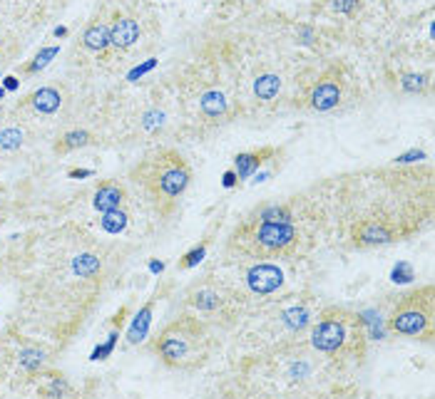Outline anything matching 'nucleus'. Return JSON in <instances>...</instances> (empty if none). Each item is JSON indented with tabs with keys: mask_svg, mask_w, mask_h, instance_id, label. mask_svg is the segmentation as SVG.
Returning a JSON list of instances; mask_svg holds the SVG:
<instances>
[{
	"mask_svg": "<svg viewBox=\"0 0 435 399\" xmlns=\"http://www.w3.org/2000/svg\"><path fill=\"white\" fill-rule=\"evenodd\" d=\"M433 323H435V298L433 285L416 290V293L405 295L403 300L393 307L391 318H388V327L396 335H405V338H433Z\"/></svg>",
	"mask_w": 435,
	"mask_h": 399,
	"instance_id": "5",
	"label": "nucleus"
},
{
	"mask_svg": "<svg viewBox=\"0 0 435 399\" xmlns=\"http://www.w3.org/2000/svg\"><path fill=\"white\" fill-rule=\"evenodd\" d=\"M293 214L289 206H267V209L259 214V221H269V223H291Z\"/></svg>",
	"mask_w": 435,
	"mask_h": 399,
	"instance_id": "18",
	"label": "nucleus"
},
{
	"mask_svg": "<svg viewBox=\"0 0 435 399\" xmlns=\"http://www.w3.org/2000/svg\"><path fill=\"white\" fill-rule=\"evenodd\" d=\"M124 226H127V214H124L122 209H115V211L102 214V228L110 231V234H119Z\"/></svg>",
	"mask_w": 435,
	"mask_h": 399,
	"instance_id": "19",
	"label": "nucleus"
},
{
	"mask_svg": "<svg viewBox=\"0 0 435 399\" xmlns=\"http://www.w3.org/2000/svg\"><path fill=\"white\" fill-rule=\"evenodd\" d=\"M204 251H206V243H204V246L194 248V251H189L184 258L180 260V268H192V265H197L199 260L204 258Z\"/></svg>",
	"mask_w": 435,
	"mask_h": 399,
	"instance_id": "26",
	"label": "nucleus"
},
{
	"mask_svg": "<svg viewBox=\"0 0 435 399\" xmlns=\"http://www.w3.org/2000/svg\"><path fill=\"white\" fill-rule=\"evenodd\" d=\"M75 270L82 273V276H95L99 270V260L95 256H80V258L75 260Z\"/></svg>",
	"mask_w": 435,
	"mask_h": 399,
	"instance_id": "25",
	"label": "nucleus"
},
{
	"mask_svg": "<svg viewBox=\"0 0 435 399\" xmlns=\"http://www.w3.org/2000/svg\"><path fill=\"white\" fill-rule=\"evenodd\" d=\"M199 105H202V112L209 114V117H222L224 112H226V97L222 92H217V90H211V92L202 94Z\"/></svg>",
	"mask_w": 435,
	"mask_h": 399,
	"instance_id": "15",
	"label": "nucleus"
},
{
	"mask_svg": "<svg viewBox=\"0 0 435 399\" xmlns=\"http://www.w3.org/2000/svg\"><path fill=\"white\" fill-rule=\"evenodd\" d=\"M57 52H60V50H57V48H45L43 52H37V55H35V60H32L30 65H25V68H23V72H28V74H35L37 70H43L45 65H48V62H50V60H52V57L57 55Z\"/></svg>",
	"mask_w": 435,
	"mask_h": 399,
	"instance_id": "22",
	"label": "nucleus"
},
{
	"mask_svg": "<svg viewBox=\"0 0 435 399\" xmlns=\"http://www.w3.org/2000/svg\"><path fill=\"white\" fill-rule=\"evenodd\" d=\"M43 394H48V397H68V394H72V387H70L68 380L62 375H52L48 387H43Z\"/></svg>",
	"mask_w": 435,
	"mask_h": 399,
	"instance_id": "21",
	"label": "nucleus"
},
{
	"mask_svg": "<svg viewBox=\"0 0 435 399\" xmlns=\"http://www.w3.org/2000/svg\"><path fill=\"white\" fill-rule=\"evenodd\" d=\"M189 303H192L197 310H214V307H219V303H222V298H219V293H214V290H197V293L189 298Z\"/></svg>",
	"mask_w": 435,
	"mask_h": 399,
	"instance_id": "17",
	"label": "nucleus"
},
{
	"mask_svg": "<svg viewBox=\"0 0 435 399\" xmlns=\"http://www.w3.org/2000/svg\"><path fill=\"white\" fill-rule=\"evenodd\" d=\"M25 141V132L18 130V127H8V130L0 132V149H8V152H12V149H20Z\"/></svg>",
	"mask_w": 435,
	"mask_h": 399,
	"instance_id": "20",
	"label": "nucleus"
},
{
	"mask_svg": "<svg viewBox=\"0 0 435 399\" xmlns=\"http://www.w3.org/2000/svg\"><path fill=\"white\" fill-rule=\"evenodd\" d=\"M400 85H403V90H408V92H420L423 85H425V77H423V74H405L403 80H400Z\"/></svg>",
	"mask_w": 435,
	"mask_h": 399,
	"instance_id": "27",
	"label": "nucleus"
},
{
	"mask_svg": "<svg viewBox=\"0 0 435 399\" xmlns=\"http://www.w3.org/2000/svg\"><path fill=\"white\" fill-rule=\"evenodd\" d=\"M28 105L37 112V114H55L62 105V94L57 87H40L37 92L28 97Z\"/></svg>",
	"mask_w": 435,
	"mask_h": 399,
	"instance_id": "11",
	"label": "nucleus"
},
{
	"mask_svg": "<svg viewBox=\"0 0 435 399\" xmlns=\"http://www.w3.org/2000/svg\"><path fill=\"white\" fill-rule=\"evenodd\" d=\"M281 90V80L276 74H261L254 82V94L259 99H273Z\"/></svg>",
	"mask_w": 435,
	"mask_h": 399,
	"instance_id": "16",
	"label": "nucleus"
},
{
	"mask_svg": "<svg viewBox=\"0 0 435 399\" xmlns=\"http://www.w3.org/2000/svg\"><path fill=\"white\" fill-rule=\"evenodd\" d=\"M152 350L167 367L197 369L209 357V335L197 318L182 315L157 335Z\"/></svg>",
	"mask_w": 435,
	"mask_h": 399,
	"instance_id": "1",
	"label": "nucleus"
},
{
	"mask_svg": "<svg viewBox=\"0 0 435 399\" xmlns=\"http://www.w3.org/2000/svg\"><path fill=\"white\" fill-rule=\"evenodd\" d=\"M423 159V156H425V154L423 152H410V154H403V156H398V161H413V159Z\"/></svg>",
	"mask_w": 435,
	"mask_h": 399,
	"instance_id": "30",
	"label": "nucleus"
},
{
	"mask_svg": "<svg viewBox=\"0 0 435 399\" xmlns=\"http://www.w3.org/2000/svg\"><path fill=\"white\" fill-rule=\"evenodd\" d=\"M356 6H358V0H336L334 8L338 12H354Z\"/></svg>",
	"mask_w": 435,
	"mask_h": 399,
	"instance_id": "29",
	"label": "nucleus"
},
{
	"mask_svg": "<svg viewBox=\"0 0 435 399\" xmlns=\"http://www.w3.org/2000/svg\"><path fill=\"white\" fill-rule=\"evenodd\" d=\"M43 360H45V352L37 350V347H28V350L20 352V365L28 369H37L43 365Z\"/></svg>",
	"mask_w": 435,
	"mask_h": 399,
	"instance_id": "23",
	"label": "nucleus"
},
{
	"mask_svg": "<svg viewBox=\"0 0 435 399\" xmlns=\"http://www.w3.org/2000/svg\"><path fill=\"white\" fill-rule=\"evenodd\" d=\"M82 48L90 50V52H105L110 48V28H107L102 20H95L85 28L82 32Z\"/></svg>",
	"mask_w": 435,
	"mask_h": 399,
	"instance_id": "12",
	"label": "nucleus"
},
{
	"mask_svg": "<svg viewBox=\"0 0 435 399\" xmlns=\"http://www.w3.org/2000/svg\"><path fill=\"white\" fill-rule=\"evenodd\" d=\"M298 234L291 223H269V221H246L231 234L229 246L242 251L251 258H273L286 256L296 246Z\"/></svg>",
	"mask_w": 435,
	"mask_h": 399,
	"instance_id": "4",
	"label": "nucleus"
},
{
	"mask_svg": "<svg viewBox=\"0 0 435 399\" xmlns=\"http://www.w3.org/2000/svg\"><path fill=\"white\" fill-rule=\"evenodd\" d=\"M413 278V268H410L408 263H398L396 268H393V280L396 283H405Z\"/></svg>",
	"mask_w": 435,
	"mask_h": 399,
	"instance_id": "28",
	"label": "nucleus"
},
{
	"mask_svg": "<svg viewBox=\"0 0 435 399\" xmlns=\"http://www.w3.org/2000/svg\"><path fill=\"white\" fill-rule=\"evenodd\" d=\"M284 320L293 330H301V327L309 325V313H306L304 307H293V310H289V313L284 315Z\"/></svg>",
	"mask_w": 435,
	"mask_h": 399,
	"instance_id": "24",
	"label": "nucleus"
},
{
	"mask_svg": "<svg viewBox=\"0 0 435 399\" xmlns=\"http://www.w3.org/2000/svg\"><path fill=\"white\" fill-rule=\"evenodd\" d=\"M132 176H139L135 181L144 186L149 198L160 206L162 211H169L177 203L192 181V172L186 161L177 152H160L157 156L142 164Z\"/></svg>",
	"mask_w": 435,
	"mask_h": 399,
	"instance_id": "3",
	"label": "nucleus"
},
{
	"mask_svg": "<svg viewBox=\"0 0 435 399\" xmlns=\"http://www.w3.org/2000/svg\"><path fill=\"white\" fill-rule=\"evenodd\" d=\"M224 184H226V186H231V184H234V174H226V176H224Z\"/></svg>",
	"mask_w": 435,
	"mask_h": 399,
	"instance_id": "31",
	"label": "nucleus"
},
{
	"mask_svg": "<svg viewBox=\"0 0 435 399\" xmlns=\"http://www.w3.org/2000/svg\"><path fill=\"white\" fill-rule=\"evenodd\" d=\"M87 144H93V134L87 130H70L55 141V152L57 154H68L75 152V149H82Z\"/></svg>",
	"mask_w": 435,
	"mask_h": 399,
	"instance_id": "13",
	"label": "nucleus"
},
{
	"mask_svg": "<svg viewBox=\"0 0 435 399\" xmlns=\"http://www.w3.org/2000/svg\"><path fill=\"white\" fill-rule=\"evenodd\" d=\"M341 94H343L341 82L334 80V77H323V80L316 82V87L311 90L309 102H311V107H313V110L329 112V110H334L338 102H341Z\"/></svg>",
	"mask_w": 435,
	"mask_h": 399,
	"instance_id": "9",
	"label": "nucleus"
},
{
	"mask_svg": "<svg viewBox=\"0 0 435 399\" xmlns=\"http://www.w3.org/2000/svg\"><path fill=\"white\" fill-rule=\"evenodd\" d=\"M246 283H249V288L254 290V293L267 295V293H273V290L281 288V283H284V273H281L279 265L261 260V263H256V265H251V268H249Z\"/></svg>",
	"mask_w": 435,
	"mask_h": 399,
	"instance_id": "6",
	"label": "nucleus"
},
{
	"mask_svg": "<svg viewBox=\"0 0 435 399\" xmlns=\"http://www.w3.org/2000/svg\"><path fill=\"white\" fill-rule=\"evenodd\" d=\"M110 45L117 50H127L139 40V23L130 15H115L110 25Z\"/></svg>",
	"mask_w": 435,
	"mask_h": 399,
	"instance_id": "8",
	"label": "nucleus"
},
{
	"mask_svg": "<svg viewBox=\"0 0 435 399\" xmlns=\"http://www.w3.org/2000/svg\"><path fill=\"white\" fill-rule=\"evenodd\" d=\"M152 307H155V303H147V305L137 313L135 323L130 325V332H127V342L130 345H137V342H142L144 335H147V327L149 323H152Z\"/></svg>",
	"mask_w": 435,
	"mask_h": 399,
	"instance_id": "14",
	"label": "nucleus"
},
{
	"mask_svg": "<svg viewBox=\"0 0 435 399\" xmlns=\"http://www.w3.org/2000/svg\"><path fill=\"white\" fill-rule=\"evenodd\" d=\"M311 347L331 357H360L366 350L363 320L354 313L331 307L311 327Z\"/></svg>",
	"mask_w": 435,
	"mask_h": 399,
	"instance_id": "2",
	"label": "nucleus"
},
{
	"mask_svg": "<svg viewBox=\"0 0 435 399\" xmlns=\"http://www.w3.org/2000/svg\"><path fill=\"white\" fill-rule=\"evenodd\" d=\"M276 149L271 147H264V149H256V152H246V154H239L234 159V169H236V176L239 178H249L251 174L259 169L261 164L267 159H271Z\"/></svg>",
	"mask_w": 435,
	"mask_h": 399,
	"instance_id": "10",
	"label": "nucleus"
},
{
	"mask_svg": "<svg viewBox=\"0 0 435 399\" xmlns=\"http://www.w3.org/2000/svg\"><path fill=\"white\" fill-rule=\"evenodd\" d=\"M124 198H127V189H124L119 181L110 178V181H102V184L95 189L93 194V206L99 214H107V211L122 209Z\"/></svg>",
	"mask_w": 435,
	"mask_h": 399,
	"instance_id": "7",
	"label": "nucleus"
}]
</instances>
